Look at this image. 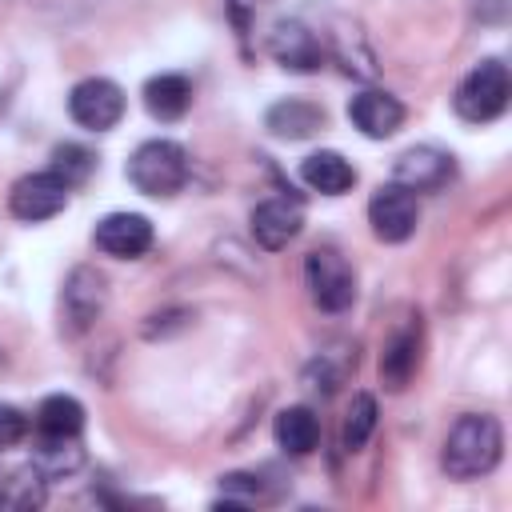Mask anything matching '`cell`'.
Returning a JSON list of instances; mask_svg holds the SVG:
<instances>
[{
	"label": "cell",
	"mask_w": 512,
	"mask_h": 512,
	"mask_svg": "<svg viewBox=\"0 0 512 512\" xmlns=\"http://www.w3.org/2000/svg\"><path fill=\"white\" fill-rule=\"evenodd\" d=\"M500 452H504L500 420L484 416V412H468L448 428L440 464L452 480H476V476H488L500 464Z\"/></svg>",
	"instance_id": "6da1fadb"
},
{
	"label": "cell",
	"mask_w": 512,
	"mask_h": 512,
	"mask_svg": "<svg viewBox=\"0 0 512 512\" xmlns=\"http://www.w3.org/2000/svg\"><path fill=\"white\" fill-rule=\"evenodd\" d=\"M188 180V152L176 140H144L128 160V184L144 196H172Z\"/></svg>",
	"instance_id": "7a4b0ae2"
},
{
	"label": "cell",
	"mask_w": 512,
	"mask_h": 512,
	"mask_svg": "<svg viewBox=\"0 0 512 512\" xmlns=\"http://www.w3.org/2000/svg\"><path fill=\"white\" fill-rule=\"evenodd\" d=\"M508 96H512L508 68H504L500 60H484V64H476V68L460 80V88H456V96H452V108H456V116L468 120V124H488V120H496V116L508 108Z\"/></svg>",
	"instance_id": "3957f363"
},
{
	"label": "cell",
	"mask_w": 512,
	"mask_h": 512,
	"mask_svg": "<svg viewBox=\"0 0 512 512\" xmlns=\"http://www.w3.org/2000/svg\"><path fill=\"white\" fill-rule=\"evenodd\" d=\"M304 276H308V292L324 312H344L356 300V276L348 268V260L336 248H316L304 260Z\"/></svg>",
	"instance_id": "277c9868"
},
{
	"label": "cell",
	"mask_w": 512,
	"mask_h": 512,
	"mask_svg": "<svg viewBox=\"0 0 512 512\" xmlns=\"http://www.w3.org/2000/svg\"><path fill=\"white\" fill-rule=\"evenodd\" d=\"M68 112L80 128L108 132L124 116V92H120V84H112L104 76H88L68 92Z\"/></svg>",
	"instance_id": "5b68a950"
},
{
	"label": "cell",
	"mask_w": 512,
	"mask_h": 512,
	"mask_svg": "<svg viewBox=\"0 0 512 512\" xmlns=\"http://www.w3.org/2000/svg\"><path fill=\"white\" fill-rule=\"evenodd\" d=\"M416 196L400 184H380L368 200V224L384 244H400L416 232Z\"/></svg>",
	"instance_id": "8992f818"
},
{
	"label": "cell",
	"mask_w": 512,
	"mask_h": 512,
	"mask_svg": "<svg viewBox=\"0 0 512 512\" xmlns=\"http://www.w3.org/2000/svg\"><path fill=\"white\" fill-rule=\"evenodd\" d=\"M68 204V184L52 172H32V176H20L12 184V196H8V208L16 220H52L56 212H64Z\"/></svg>",
	"instance_id": "52a82bcc"
},
{
	"label": "cell",
	"mask_w": 512,
	"mask_h": 512,
	"mask_svg": "<svg viewBox=\"0 0 512 512\" xmlns=\"http://www.w3.org/2000/svg\"><path fill=\"white\" fill-rule=\"evenodd\" d=\"M92 240L100 252H108L116 260H136L152 248V224L140 212H108L92 228Z\"/></svg>",
	"instance_id": "ba28073f"
},
{
	"label": "cell",
	"mask_w": 512,
	"mask_h": 512,
	"mask_svg": "<svg viewBox=\"0 0 512 512\" xmlns=\"http://www.w3.org/2000/svg\"><path fill=\"white\" fill-rule=\"evenodd\" d=\"M452 176V156L432 148V144H420V148H408L396 156V168H392V184L408 188V192H436L444 180Z\"/></svg>",
	"instance_id": "9c48e42d"
},
{
	"label": "cell",
	"mask_w": 512,
	"mask_h": 512,
	"mask_svg": "<svg viewBox=\"0 0 512 512\" xmlns=\"http://www.w3.org/2000/svg\"><path fill=\"white\" fill-rule=\"evenodd\" d=\"M348 120L368 136V140H384L404 124V104L384 92V88H364L348 100Z\"/></svg>",
	"instance_id": "30bf717a"
},
{
	"label": "cell",
	"mask_w": 512,
	"mask_h": 512,
	"mask_svg": "<svg viewBox=\"0 0 512 512\" xmlns=\"http://www.w3.org/2000/svg\"><path fill=\"white\" fill-rule=\"evenodd\" d=\"M268 52H272L276 64H284L292 72H312L324 60V48H320L316 32L308 24H300V20H280L272 28V36H268Z\"/></svg>",
	"instance_id": "8fae6325"
},
{
	"label": "cell",
	"mask_w": 512,
	"mask_h": 512,
	"mask_svg": "<svg viewBox=\"0 0 512 512\" xmlns=\"http://www.w3.org/2000/svg\"><path fill=\"white\" fill-rule=\"evenodd\" d=\"M104 300H108L104 276L96 268H76L64 284V320H68V328L72 332L92 328V320L104 312Z\"/></svg>",
	"instance_id": "7c38bea8"
},
{
	"label": "cell",
	"mask_w": 512,
	"mask_h": 512,
	"mask_svg": "<svg viewBox=\"0 0 512 512\" xmlns=\"http://www.w3.org/2000/svg\"><path fill=\"white\" fill-rule=\"evenodd\" d=\"M300 228H304V212H300L296 200H280V196H276V200L256 204V212H252V236H256V244H264L268 252H276V248H284L288 240H296Z\"/></svg>",
	"instance_id": "4fadbf2b"
},
{
	"label": "cell",
	"mask_w": 512,
	"mask_h": 512,
	"mask_svg": "<svg viewBox=\"0 0 512 512\" xmlns=\"http://www.w3.org/2000/svg\"><path fill=\"white\" fill-rule=\"evenodd\" d=\"M320 124H324V108L312 104V100H300V96H288V100L272 104L268 116H264V128L272 136H280V140H304Z\"/></svg>",
	"instance_id": "5bb4252c"
},
{
	"label": "cell",
	"mask_w": 512,
	"mask_h": 512,
	"mask_svg": "<svg viewBox=\"0 0 512 512\" xmlns=\"http://www.w3.org/2000/svg\"><path fill=\"white\" fill-rule=\"evenodd\" d=\"M300 180H304L312 192L340 196V192H348V188L356 184V168H352L340 152L324 148V152H312V156L300 164Z\"/></svg>",
	"instance_id": "9a60e30c"
},
{
	"label": "cell",
	"mask_w": 512,
	"mask_h": 512,
	"mask_svg": "<svg viewBox=\"0 0 512 512\" xmlns=\"http://www.w3.org/2000/svg\"><path fill=\"white\" fill-rule=\"evenodd\" d=\"M144 108H148L156 120L172 124V120H180V116L192 108V84H188L184 76H176V72L152 76V80L144 84Z\"/></svg>",
	"instance_id": "2e32d148"
},
{
	"label": "cell",
	"mask_w": 512,
	"mask_h": 512,
	"mask_svg": "<svg viewBox=\"0 0 512 512\" xmlns=\"http://www.w3.org/2000/svg\"><path fill=\"white\" fill-rule=\"evenodd\" d=\"M416 364H420V332L416 328H404V332H396L388 340V348L380 356V380H384V388L400 392L412 380Z\"/></svg>",
	"instance_id": "e0dca14e"
},
{
	"label": "cell",
	"mask_w": 512,
	"mask_h": 512,
	"mask_svg": "<svg viewBox=\"0 0 512 512\" xmlns=\"http://www.w3.org/2000/svg\"><path fill=\"white\" fill-rule=\"evenodd\" d=\"M272 432H276V444H280L288 456H308V452L316 448V440H320V420H316L312 408L292 404V408H284V412L276 416Z\"/></svg>",
	"instance_id": "ac0fdd59"
},
{
	"label": "cell",
	"mask_w": 512,
	"mask_h": 512,
	"mask_svg": "<svg viewBox=\"0 0 512 512\" xmlns=\"http://www.w3.org/2000/svg\"><path fill=\"white\" fill-rule=\"evenodd\" d=\"M44 504V472L32 464V468H20V472H8L0 480V512H28V508H40Z\"/></svg>",
	"instance_id": "d6986e66"
},
{
	"label": "cell",
	"mask_w": 512,
	"mask_h": 512,
	"mask_svg": "<svg viewBox=\"0 0 512 512\" xmlns=\"http://www.w3.org/2000/svg\"><path fill=\"white\" fill-rule=\"evenodd\" d=\"M36 428L40 436H80L84 428V404L72 400V396H48L40 408H36Z\"/></svg>",
	"instance_id": "ffe728a7"
},
{
	"label": "cell",
	"mask_w": 512,
	"mask_h": 512,
	"mask_svg": "<svg viewBox=\"0 0 512 512\" xmlns=\"http://www.w3.org/2000/svg\"><path fill=\"white\" fill-rule=\"evenodd\" d=\"M80 460H84V452H80L76 436H44V440L36 444V456H32V464H36L44 476L76 472Z\"/></svg>",
	"instance_id": "44dd1931"
},
{
	"label": "cell",
	"mask_w": 512,
	"mask_h": 512,
	"mask_svg": "<svg viewBox=\"0 0 512 512\" xmlns=\"http://www.w3.org/2000/svg\"><path fill=\"white\" fill-rule=\"evenodd\" d=\"M372 428H376V400L368 392H360V396H352L348 416H344V436H340L344 440V452H360L368 444Z\"/></svg>",
	"instance_id": "7402d4cb"
},
{
	"label": "cell",
	"mask_w": 512,
	"mask_h": 512,
	"mask_svg": "<svg viewBox=\"0 0 512 512\" xmlns=\"http://www.w3.org/2000/svg\"><path fill=\"white\" fill-rule=\"evenodd\" d=\"M92 168H96V156H92L84 144H60V148L52 152V164H48V172L60 176L68 188L84 184V180L92 176Z\"/></svg>",
	"instance_id": "603a6c76"
},
{
	"label": "cell",
	"mask_w": 512,
	"mask_h": 512,
	"mask_svg": "<svg viewBox=\"0 0 512 512\" xmlns=\"http://www.w3.org/2000/svg\"><path fill=\"white\" fill-rule=\"evenodd\" d=\"M28 436V416L12 404H0V448H12Z\"/></svg>",
	"instance_id": "cb8c5ba5"
}]
</instances>
